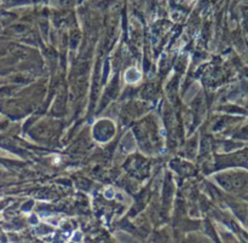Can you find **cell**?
Instances as JSON below:
<instances>
[]
</instances>
